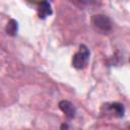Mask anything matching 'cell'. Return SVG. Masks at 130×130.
<instances>
[{
	"label": "cell",
	"instance_id": "cell-1",
	"mask_svg": "<svg viewBox=\"0 0 130 130\" xmlns=\"http://www.w3.org/2000/svg\"><path fill=\"white\" fill-rule=\"evenodd\" d=\"M89 59V50L85 45H80L79 50L72 58V65L76 69H82L86 66Z\"/></svg>",
	"mask_w": 130,
	"mask_h": 130
},
{
	"label": "cell",
	"instance_id": "cell-2",
	"mask_svg": "<svg viewBox=\"0 0 130 130\" xmlns=\"http://www.w3.org/2000/svg\"><path fill=\"white\" fill-rule=\"evenodd\" d=\"M91 21L93 23V25L99 28L100 30L102 31H110L111 28H112V23H111V20L108 16L106 15H103V14H95L92 16L91 18Z\"/></svg>",
	"mask_w": 130,
	"mask_h": 130
},
{
	"label": "cell",
	"instance_id": "cell-3",
	"mask_svg": "<svg viewBox=\"0 0 130 130\" xmlns=\"http://www.w3.org/2000/svg\"><path fill=\"white\" fill-rule=\"evenodd\" d=\"M59 108L66 115V117H68L70 119L71 118H74V116L76 114V110H75L74 106L69 101H65V100L61 101L59 103Z\"/></svg>",
	"mask_w": 130,
	"mask_h": 130
},
{
	"label": "cell",
	"instance_id": "cell-4",
	"mask_svg": "<svg viewBox=\"0 0 130 130\" xmlns=\"http://www.w3.org/2000/svg\"><path fill=\"white\" fill-rule=\"evenodd\" d=\"M52 14V9H51V5L47 2V1H43L40 4V8H39V15L41 18H45L48 15Z\"/></svg>",
	"mask_w": 130,
	"mask_h": 130
},
{
	"label": "cell",
	"instance_id": "cell-5",
	"mask_svg": "<svg viewBox=\"0 0 130 130\" xmlns=\"http://www.w3.org/2000/svg\"><path fill=\"white\" fill-rule=\"evenodd\" d=\"M110 110L112 112H114L117 117H123V115L125 113L124 106L122 104H120V103H113V104H111Z\"/></svg>",
	"mask_w": 130,
	"mask_h": 130
},
{
	"label": "cell",
	"instance_id": "cell-6",
	"mask_svg": "<svg viewBox=\"0 0 130 130\" xmlns=\"http://www.w3.org/2000/svg\"><path fill=\"white\" fill-rule=\"evenodd\" d=\"M17 29H18L17 21L14 19H10L6 26V32L10 36H15L17 34Z\"/></svg>",
	"mask_w": 130,
	"mask_h": 130
},
{
	"label": "cell",
	"instance_id": "cell-7",
	"mask_svg": "<svg viewBox=\"0 0 130 130\" xmlns=\"http://www.w3.org/2000/svg\"><path fill=\"white\" fill-rule=\"evenodd\" d=\"M64 128H68V126H67V125H65V124H63V125L61 126V129H64Z\"/></svg>",
	"mask_w": 130,
	"mask_h": 130
},
{
	"label": "cell",
	"instance_id": "cell-8",
	"mask_svg": "<svg viewBox=\"0 0 130 130\" xmlns=\"http://www.w3.org/2000/svg\"><path fill=\"white\" fill-rule=\"evenodd\" d=\"M129 128H130V126H129Z\"/></svg>",
	"mask_w": 130,
	"mask_h": 130
},
{
	"label": "cell",
	"instance_id": "cell-9",
	"mask_svg": "<svg viewBox=\"0 0 130 130\" xmlns=\"http://www.w3.org/2000/svg\"><path fill=\"white\" fill-rule=\"evenodd\" d=\"M129 61H130V59H129Z\"/></svg>",
	"mask_w": 130,
	"mask_h": 130
}]
</instances>
